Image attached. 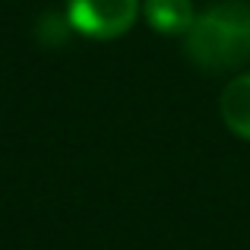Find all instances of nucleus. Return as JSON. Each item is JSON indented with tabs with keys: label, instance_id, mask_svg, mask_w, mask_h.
Returning a JSON list of instances; mask_svg holds the SVG:
<instances>
[{
	"label": "nucleus",
	"instance_id": "nucleus-2",
	"mask_svg": "<svg viewBox=\"0 0 250 250\" xmlns=\"http://www.w3.org/2000/svg\"><path fill=\"white\" fill-rule=\"evenodd\" d=\"M140 0H70L67 22L85 38H121L140 16Z\"/></svg>",
	"mask_w": 250,
	"mask_h": 250
},
{
	"label": "nucleus",
	"instance_id": "nucleus-4",
	"mask_svg": "<svg viewBox=\"0 0 250 250\" xmlns=\"http://www.w3.org/2000/svg\"><path fill=\"white\" fill-rule=\"evenodd\" d=\"M143 16L162 35H187L196 13L190 0H146L143 3Z\"/></svg>",
	"mask_w": 250,
	"mask_h": 250
},
{
	"label": "nucleus",
	"instance_id": "nucleus-1",
	"mask_svg": "<svg viewBox=\"0 0 250 250\" xmlns=\"http://www.w3.org/2000/svg\"><path fill=\"white\" fill-rule=\"evenodd\" d=\"M187 57L203 70H234L250 61V3L222 0L193 19L184 35Z\"/></svg>",
	"mask_w": 250,
	"mask_h": 250
},
{
	"label": "nucleus",
	"instance_id": "nucleus-3",
	"mask_svg": "<svg viewBox=\"0 0 250 250\" xmlns=\"http://www.w3.org/2000/svg\"><path fill=\"white\" fill-rule=\"evenodd\" d=\"M219 111H222L225 127L231 130L234 136H241V140L250 143V73L234 76V80L222 89Z\"/></svg>",
	"mask_w": 250,
	"mask_h": 250
}]
</instances>
